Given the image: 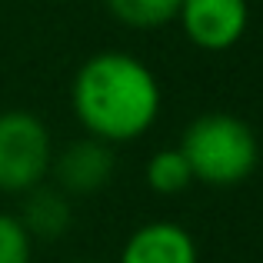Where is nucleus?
<instances>
[{
  "label": "nucleus",
  "mask_w": 263,
  "mask_h": 263,
  "mask_svg": "<svg viewBox=\"0 0 263 263\" xmlns=\"http://www.w3.org/2000/svg\"><path fill=\"white\" fill-rule=\"evenodd\" d=\"M70 107L90 137L103 143H130L157 123L163 90L140 57L103 50L84 60L73 73Z\"/></svg>",
  "instance_id": "obj_1"
},
{
  "label": "nucleus",
  "mask_w": 263,
  "mask_h": 263,
  "mask_svg": "<svg viewBox=\"0 0 263 263\" xmlns=\"http://www.w3.org/2000/svg\"><path fill=\"white\" fill-rule=\"evenodd\" d=\"M73 263H100V260H73Z\"/></svg>",
  "instance_id": "obj_11"
},
{
  "label": "nucleus",
  "mask_w": 263,
  "mask_h": 263,
  "mask_svg": "<svg viewBox=\"0 0 263 263\" xmlns=\"http://www.w3.org/2000/svg\"><path fill=\"white\" fill-rule=\"evenodd\" d=\"M107 10L130 30H163L177 20L180 0H107Z\"/></svg>",
  "instance_id": "obj_8"
},
{
  "label": "nucleus",
  "mask_w": 263,
  "mask_h": 263,
  "mask_svg": "<svg viewBox=\"0 0 263 263\" xmlns=\"http://www.w3.org/2000/svg\"><path fill=\"white\" fill-rule=\"evenodd\" d=\"M117 263H197V240L183 223L150 220L127 237Z\"/></svg>",
  "instance_id": "obj_6"
},
{
  "label": "nucleus",
  "mask_w": 263,
  "mask_h": 263,
  "mask_svg": "<svg viewBox=\"0 0 263 263\" xmlns=\"http://www.w3.org/2000/svg\"><path fill=\"white\" fill-rule=\"evenodd\" d=\"M143 177H147V186L154 193H160V197H177V193H183L193 183V170L180 147L157 150L147 160V167H143Z\"/></svg>",
  "instance_id": "obj_9"
},
{
  "label": "nucleus",
  "mask_w": 263,
  "mask_h": 263,
  "mask_svg": "<svg viewBox=\"0 0 263 263\" xmlns=\"http://www.w3.org/2000/svg\"><path fill=\"white\" fill-rule=\"evenodd\" d=\"M177 20L193 47L206 53H227L243 40L250 7L247 0H180Z\"/></svg>",
  "instance_id": "obj_4"
},
{
  "label": "nucleus",
  "mask_w": 263,
  "mask_h": 263,
  "mask_svg": "<svg viewBox=\"0 0 263 263\" xmlns=\"http://www.w3.org/2000/svg\"><path fill=\"white\" fill-rule=\"evenodd\" d=\"M33 240L17 213H0V263H30Z\"/></svg>",
  "instance_id": "obj_10"
},
{
  "label": "nucleus",
  "mask_w": 263,
  "mask_h": 263,
  "mask_svg": "<svg viewBox=\"0 0 263 263\" xmlns=\"http://www.w3.org/2000/svg\"><path fill=\"white\" fill-rule=\"evenodd\" d=\"M24 206H20V223L30 233V240H44V243H57L67 237V230L73 227V197L64 193L57 183H37L33 190L20 193Z\"/></svg>",
  "instance_id": "obj_7"
},
{
  "label": "nucleus",
  "mask_w": 263,
  "mask_h": 263,
  "mask_svg": "<svg viewBox=\"0 0 263 263\" xmlns=\"http://www.w3.org/2000/svg\"><path fill=\"white\" fill-rule=\"evenodd\" d=\"M50 174L57 186L70 197H90L100 193L103 186L117 174V157L114 143H103L97 137H80V140L67 143L64 150H53Z\"/></svg>",
  "instance_id": "obj_5"
},
{
  "label": "nucleus",
  "mask_w": 263,
  "mask_h": 263,
  "mask_svg": "<svg viewBox=\"0 0 263 263\" xmlns=\"http://www.w3.org/2000/svg\"><path fill=\"white\" fill-rule=\"evenodd\" d=\"M180 150L193 170V183H206L217 190L240 186L260 167L257 130L243 117L223 114V110L200 114L197 120H190Z\"/></svg>",
  "instance_id": "obj_2"
},
{
  "label": "nucleus",
  "mask_w": 263,
  "mask_h": 263,
  "mask_svg": "<svg viewBox=\"0 0 263 263\" xmlns=\"http://www.w3.org/2000/svg\"><path fill=\"white\" fill-rule=\"evenodd\" d=\"M53 137L47 123L30 110H4L0 114V193L33 190L50 177Z\"/></svg>",
  "instance_id": "obj_3"
}]
</instances>
